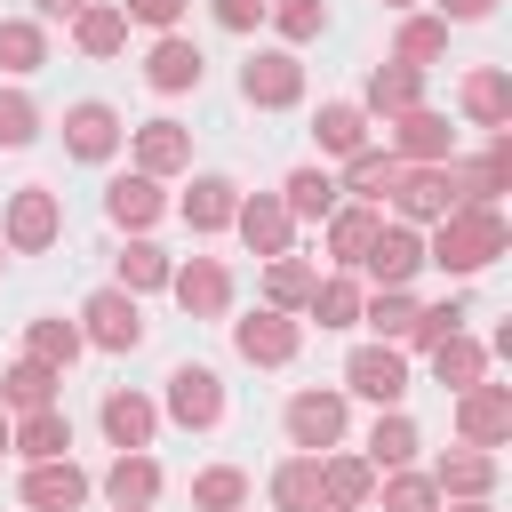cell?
<instances>
[{
	"label": "cell",
	"instance_id": "obj_1",
	"mask_svg": "<svg viewBox=\"0 0 512 512\" xmlns=\"http://www.w3.org/2000/svg\"><path fill=\"white\" fill-rule=\"evenodd\" d=\"M504 248H512L504 200H456L440 224H424V264H440L448 280H472V272H488Z\"/></svg>",
	"mask_w": 512,
	"mask_h": 512
},
{
	"label": "cell",
	"instance_id": "obj_2",
	"mask_svg": "<svg viewBox=\"0 0 512 512\" xmlns=\"http://www.w3.org/2000/svg\"><path fill=\"white\" fill-rule=\"evenodd\" d=\"M280 424H288V448H304V456H320V448H344V424H352V400H344V384H304V392H288V408H280Z\"/></svg>",
	"mask_w": 512,
	"mask_h": 512
},
{
	"label": "cell",
	"instance_id": "obj_3",
	"mask_svg": "<svg viewBox=\"0 0 512 512\" xmlns=\"http://www.w3.org/2000/svg\"><path fill=\"white\" fill-rule=\"evenodd\" d=\"M352 272H368V288H408L424 272V232L400 224V216H376V232H368V248H360Z\"/></svg>",
	"mask_w": 512,
	"mask_h": 512
},
{
	"label": "cell",
	"instance_id": "obj_4",
	"mask_svg": "<svg viewBox=\"0 0 512 512\" xmlns=\"http://www.w3.org/2000/svg\"><path fill=\"white\" fill-rule=\"evenodd\" d=\"M384 192H392V216H400V224H416V232H424V224H440V216L456 208V176H448V160H432V168L400 160Z\"/></svg>",
	"mask_w": 512,
	"mask_h": 512
},
{
	"label": "cell",
	"instance_id": "obj_5",
	"mask_svg": "<svg viewBox=\"0 0 512 512\" xmlns=\"http://www.w3.org/2000/svg\"><path fill=\"white\" fill-rule=\"evenodd\" d=\"M56 232H64L56 192H48V184H16L8 208H0V240H8V256H40V248H56Z\"/></svg>",
	"mask_w": 512,
	"mask_h": 512
},
{
	"label": "cell",
	"instance_id": "obj_6",
	"mask_svg": "<svg viewBox=\"0 0 512 512\" xmlns=\"http://www.w3.org/2000/svg\"><path fill=\"white\" fill-rule=\"evenodd\" d=\"M184 432H216L224 424V376L208 368V360H176L168 368V400H160Z\"/></svg>",
	"mask_w": 512,
	"mask_h": 512
},
{
	"label": "cell",
	"instance_id": "obj_7",
	"mask_svg": "<svg viewBox=\"0 0 512 512\" xmlns=\"http://www.w3.org/2000/svg\"><path fill=\"white\" fill-rule=\"evenodd\" d=\"M80 336H88L96 352H136V344H144V304L104 280V288L80 304Z\"/></svg>",
	"mask_w": 512,
	"mask_h": 512
},
{
	"label": "cell",
	"instance_id": "obj_8",
	"mask_svg": "<svg viewBox=\"0 0 512 512\" xmlns=\"http://www.w3.org/2000/svg\"><path fill=\"white\" fill-rule=\"evenodd\" d=\"M232 352H240V360H256V368H288V360L304 352V320H296V312L256 304L248 320H232Z\"/></svg>",
	"mask_w": 512,
	"mask_h": 512
},
{
	"label": "cell",
	"instance_id": "obj_9",
	"mask_svg": "<svg viewBox=\"0 0 512 512\" xmlns=\"http://www.w3.org/2000/svg\"><path fill=\"white\" fill-rule=\"evenodd\" d=\"M344 392H360V400H376V408H400L408 400V352L400 344H352V360H344Z\"/></svg>",
	"mask_w": 512,
	"mask_h": 512
},
{
	"label": "cell",
	"instance_id": "obj_10",
	"mask_svg": "<svg viewBox=\"0 0 512 512\" xmlns=\"http://www.w3.org/2000/svg\"><path fill=\"white\" fill-rule=\"evenodd\" d=\"M456 440L464 448H504L512 440V384H496V376L464 384L456 392Z\"/></svg>",
	"mask_w": 512,
	"mask_h": 512
},
{
	"label": "cell",
	"instance_id": "obj_11",
	"mask_svg": "<svg viewBox=\"0 0 512 512\" xmlns=\"http://www.w3.org/2000/svg\"><path fill=\"white\" fill-rule=\"evenodd\" d=\"M240 96H248L256 112L304 104V64H296V48H256V56L240 64Z\"/></svg>",
	"mask_w": 512,
	"mask_h": 512
},
{
	"label": "cell",
	"instance_id": "obj_12",
	"mask_svg": "<svg viewBox=\"0 0 512 512\" xmlns=\"http://www.w3.org/2000/svg\"><path fill=\"white\" fill-rule=\"evenodd\" d=\"M392 136V160H416V168H432V160H456V128H448V112H432V104H408V112H392L384 120Z\"/></svg>",
	"mask_w": 512,
	"mask_h": 512
},
{
	"label": "cell",
	"instance_id": "obj_13",
	"mask_svg": "<svg viewBox=\"0 0 512 512\" xmlns=\"http://www.w3.org/2000/svg\"><path fill=\"white\" fill-rule=\"evenodd\" d=\"M168 296H176L192 320H224V312H232V272H224V256H184V264H168Z\"/></svg>",
	"mask_w": 512,
	"mask_h": 512
},
{
	"label": "cell",
	"instance_id": "obj_14",
	"mask_svg": "<svg viewBox=\"0 0 512 512\" xmlns=\"http://www.w3.org/2000/svg\"><path fill=\"white\" fill-rule=\"evenodd\" d=\"M88 488H96V480H88L72 456H40V464H24V480H16L24 512H80Z\"/></svg>",
	"mask_w": 512,
	"mask_h": 512
},
{
	"label": "cell",
	"instance_id": "obj_15",
	"mask_svg": "<svg viewBox=\"0 0 512 512\" xmlns=\"http://www.w3.org/2000/svg\"><path fill=\"white\" fill-rule=\"evenodd\" d=\"M232 232L248 240V256H288V248H296V216H288L280 192H240Z\"/></svg>",
	"mask_w": 512,
	"mask_h": 512
},
{
	"label": "cell",
	"instance_id": "obj_16",
	"mask_svg": "<svg viewBox=\"0 0 512 512\" xmlns=\"http://www.w3.org/2000/svg\"><path fill=\"white\" fill-rule=\"evenodd\" d=\"M128 144V128H120V112L104 104V96H80L72 112H64V152L72 160H112Z\"/></svg>",
	"mask_w": 512,
	"mask_h": 512
},
{
	"label": "cell",
	"instance_id": "obj_17",
	"mask_svg": "<svg viewBox=\"0 0 512 512\" xmlns=\"http://www.w3.org/2000/svg\"><path fill=\"white\" fill-rule=\"evenodd\" d=\"M128 160L168 184V176L192 168V128H184V120H144V128H128Z\"/></svg>",
	"mask_w": 512,
	"mask_h": 512
},
{
	"label": "cell",
	"instance_id": "obj_18",
	"mask_svg": "<svg viewBox=\"0 0 512 512\" xmlns=\"http://www.w3.org/2000/svg\"><path fill=\"white\" fill-rule=\"evenodd\" d=\"M456 176V200H504L512 192V128H488L480 160H448Z\"/></svg>",
	"mask_w": 512,
	"mask_h": 512
},
{
	"label": "cell",
	"instance_id": "obj_19",
	"mask_svg": "<svg viewBox=\"0 0 512 512\" xmlns=\"http://www.w3.org/2000/svg\"><path fill=\"white\" fill-rule=\"evenodd\" d=\"M456 104H464V120L488 136V128H512V72L504 64H472L464 80H456Z\"/></svg>",
	"mask_w": 512,
	"mask_h": 512
},
{
	"label": "cell",
	"instance_id": "obj_20",
	"mask_svg": "<svg viewBox=\"0 0 512 512\" xmlns=\"http://www.w3.org/2000/svg\"><path fill=\"white\" fill-rule=\"evenodd\" d=\"M200 72H208V56H200V40H184V32H160V40L144 48V80H152L160 96L200 88Z\"/></svg>",
	"mask_w": 512,
	"mask_h": 512
},
{
	"label": "cell",
	"instance_id": "obj_21",
	"mask_svg": "<svg viewBox=\"0 0 512 512\" xmlns=\"http://www.w3.org/2000/svg\"><path fill=\"white\" fill-rule=\"evenodd\" d=\"M160 208H168V192H160V176H144V168H128V176L104 184V216H112L120 232H152Z\"/></svg>",
	"mask_w": 512,
	"mask_h": 512
},
{
	"label": "cell",
	"instance_id": "obj_22",
	"mask_svg": "<svg viewBox=\"0 0 512 512\" xmlns=\"http://www.w3.org/2000/svg\"><path fill=\"white\" fill-rule=\"evenodd\" d=\"M96 424H104V440H112V448H152V432H160V400H144V392H128V384H112V392H104V408H96Z\"/></svg>",
	"mask_w": 512,
	"mask_h": 512
},
{
	"label": "cell",
	"instance_id": "obj_23",
	"mask_svg": "<svg viewBox=\"0 0 512 512\" xmlns=\"http://www.w3.org/2000/svg\"><path fill=\"white\" fill-rule=\"evenodd\" d=\"M408 104H424V64L384 56V64L368 72V88H360V112H368V120H392V112H408Z\"/></svg>",
	"mask_w": 512,
	"mask_h": 512
},
{
	"label": "cell",
	"instance_id": "obj_24",
	"mask_svg": "<svg viewBox=\"0 0 512 512\" xmlns=\"http://www.w3.org/2000/svg\"><path fill=\"white\" fill-rule=\"evenodd\" d=\"M312 144H320V160H352L360 144H376V136H368L360 96H328V104L312 112Z\"/></svg>",
	"mask_w": 512,
	"mask_h": 512
},
{
	"label": "cell",
	"instance_id": "obj_25",
	"mask_svg": "<svg viewBox=\"0 0 512 512\" xmlns=\"http://www.w3.org/2000/svg\"><path fill=\"white\" fill-rule=\"evenodd\" d=\"M104 496H112L120 512L160 504V456H152V448H120V456L104 464Z\"/></svg>",
	"mask_w": 512,
	"mask_h": 512
},
{
	"label": "cell",
	"instance_id": "obj_26",
	"mask_svg": "<svg viewBox=\"0 0 512 512\" xmlns=\"http://www.w3.org/2000/svg\"><path fill=\"white\" fill-rule=\"evenodd\" d=\"M368 496H376V464H368V456L320 448V512H360Z\"/></svg>",
	"mask_w": 512,
	"mask_h": 512
},
{
	"label": "cell",
	"instance_id": "obj_27",
	"mask_svg": "<svg viewBox=\"0 0 512 512\" xmlns=\"http://www.w3.org/2000/svg\"><path fill=\"white\" fill-rule=\"evenodd\" d=\"M376 216H384L376 200H336V208L320 216V240H328V264H344V272H352V264H360V248H368V232H376Z\"/></svg>",
	"mask_w": 512,
	"mask_h": 512
},
{
	"label": "cell",
	"instance_id": "obj_28",
	"mask_svg": "<svg viewBox=\"0 0 512 512\" xmlns=\"http://www.w3.org/2000/svg\"><path fill=\"white\" fill-rule=\"evenodd\" d=\"M8 448L24 456V464H40V456H72V416L48 400V408H24L16 424H8Z\"/></svg>",
	"mask_w": 512,
	"mask_h": 512
},
{
	"label": "cell",
	"instance_id": "obj_29",
	"mask_svg": "<svg viewBox=\"0 0 512 512\" xmlns=\"http://www.w3.org/2000/svg\"><path fill=\"white\" fill-rule=\"evenodd\" d=\"M432 488L440 496H496V448H448L440 464H432Z\"/></svg>",
	"mask_w": 512,
	"mask_h": 512
},
{
	"label": "cell",
	"instance_id": "obj_30",
	"mask_svg": "<svg viewBox=\"0 0 512 512\" xmlns=\"http://www.w3.org/2000/svg\"><path fill=\"white\" fill-rule=\"evenodd\" d=\"M64 24H72V48H80V56H120V48H128L120 0H88V8H72Z\"/></svg>",
	"mask_w": 512,
	"mask_h": 512
},
{
	"label": "cell",
	"instance_id": "obj_31",
	"mask_svg": "<svg viewBox=\"0 0 512 512\" xmlns=\"http://www.w3.org/2000/svg\"><path fill=\"white\" fill-rule=\"evenodd\" d=\"M176 208H184V224H192V232H232V208H240V184H232V176H192Z\"/></svg>",
	"mask_w": 512,
	"mask_h": 512
},
{
	"label": "cell",
	"instance_id": "obj_32",
	"mask_svg": "<svg viewBox=\"0 0 512 512\" xmlns=\"http://www.w3.org/2000/svg\"><path fill=\"white\" fill-rule=\"evenodd\" d=\"M168 248H152L144 232H128V248L112 256V288H128V296H152V288H168Z\"/></svg>",
	"mask_w": 512,
	"mask_h": 512
},
{
	"label": "cell",
	"instance_id": "obj_33",
	"mask_svg": "<svg viewBox=\"0 0 512 512\" xmlns=\"http://www.w3.org/2000/svg\"><path fill=\"white\" fill-rule=\"evenodd\" d=\"M312 280H320L312 256H296V248H288V256H264V304H272V312H296V320H304Z\"/></svg>",
	"mask_w": 512,
	"mask_h": 512
},
{
	"label": "cell",
	"instance_id": "obj_34",
	"mask_svg": "<svg viewBox=\"0 0 512 512\" xmlns=\"http://www.w3.org/2000/svg\"><path fill=\"white\" fill-rule=\"evenodd\" d=\"M360 296H368V288H360V280L336 264V272H320V280H312L304 320H320V328H352V320H360Z\"/></svg>",
	"mask_w": 512,
	"mask_h": 512
},
{
	"label": "cell",
	"instance_id": "obj_35",
	"mask_svg": "<svg viewBox=\"0 0 512 512\" xmlns=\"http://www.w3.org/2000/svg\"><path fill=\"white\" fill-rule=\"evenodd\" d=\"M424 360H432V384H440V392H464V384H480V376H488V344H472L464 328H456V336H440Z\"/></svg>",
	"mask_w": 512,
	"mask_h": 512
},
{
	"label": "cell",
	"instance_id": "obj_36",
	"mask_svg": "<svg viewBox=\"0 0 512 512\" xmlns=\"http://www.w3.org/2000/svg\"><path fill=\"white\" fill-rule=\"evenodd\" d=\"M24 352H32V360H48V368H72V360L88 352V336H80V320L40 312V320H24Z\"/></svg>",
	"mask_w": 512,
	"mask_h": 512
},
{
	"label": "cell",
	"instance_id": "obj_37",
	"mask_svg": "<svg viewBox=\"0 0 512 512\" xmlns=\"http://www.w3.org/2000/svg\"><path fill=\"white\" fill-rule=\"evenodd\" d=\"M56 384H64V368H48V360H32V352H24V360L0 376V408H8V416L48 408V400H56Z\"/></svg>",
	"mask_w": 512,
	"mask_h": 512
},
{
	"label": "cell",
	"instance_id": "obj_38",
	"mask_svg": "<svg viewBox=\"0 0 512 512\" xmlns=\"http://www.w3.org/2000/svg\"><path fill=\"white\" fill-rule=\"evenodd\" d=\"M416 416L408 408H376V424H368V464L376 472H392V464H416Z\"/></svg>",
	"mask_w": 512,
	"mask_h": 512
},
{
	"label": "cell",
	"instance_id": "obj_39",
	"mask_svg": "<svg viewBox=\"0 0 512 512\" xmlns=\"http://www.w3.org/2000/svg\"><path fill=\"white\" fill-rule=\"evenodd\" d=\"M272 512H320V456H280L272 464Z\"/></svg>",
	"mask_w": 512,
	"mask_h": 512
},
{
	"label": "cell",
	"instance_id": "obj_40",
	"mask_svg": "<svg viewBox=\"0 0 512 512\" xmlns=\"http://www.w3.org/2000/svg\"><path fill=\"white\" fill-rule=\"evenodd\" d=\"M280 200H288V216H296V224H320V216H328V208H336L344 192H336V176H328V168L312 160V168H288Z\"/></svg>",
	"mask_w": 512,
	"mask_h": 512
},
{
	"label": "cell",
	"instance_id": "obj_41",
	"mask_svg": "<svg viewBox=\"0 0 512 512\" xmlns=\"http://www.w3.org/2000/svg\"><path fill=\"white\" fill-rule=\"evenodd\" d=\"M48 64V24L40 16H0V72H40Z\"/></svg>",
	"mask_w": 512,
	"mask_h": 512
},
{
	"label": "cell",
	"instance_id": "obj_42",
	"mask_svg": "<svg viewBox=\"0 0 512 512\" xmlns=\"http://www.w3.org/2000/svg\"><path fill=\"white\" fill-rule=\"evenodd\" d=\"M392 144H360L352 160H344V176H336V192H352V200H384V184H392Z\"/></svg>",
	"mask_w": 512,
	"mask_h": 512
},
{
	"label": "cell",
	"instance_id": "obj_43",
	"mask_svg": "<svg viewBox=\"0 0 512 512\" xmlns=\"http://www.w3.org/2000/svg\"><path fill=\"white\" fill-rule=\"evenodd\" d=\"M264 24L280 32V48H304L328 32V0H264Z\"/></svg>",
	"mask_w": 512,
	"mask_h": 512
},
{
	"label": "cell",
	"instance_id": "obj_44",
	"mask_svg": "<svg viewBox=\"0 0 512 512\" xmlns=\"http://www.w3.org/2000/svg\"><path fill=\"white\" fill-rule=\"evenodd\" d=\"M376 496H384V512H440V488H432V472H416V464L376 472Z\"/></svg>",
	"mask_w": 512,
	"mask_h": 512
},
{
	"label": "cell",
	"instance_id": "obj_45",
	"mask_svg": "<svg viewBox=\"0 0 512 512\" xmlns=\"http://www.w3.org/2000/svg\"><path fill=\"white\" fill-rule=\"evenodd\" d=\"M392 56H400V64H432V56H448V24L424 16V8H408L400 32H392Z\"/></svg>",
	"mask_w": 512,
	"mask_h": 512
},
{
	"label": "cell",
	"instance_id": "obj_46",
	"mask_svg": "<svg viewBox=\"0 0 512 512\" xmlns=\"http://www.w3.org/2000/svg\"><path fill=\"white\" fill-rule=\"evenodd\" d=\"M360 320H368L384 344H400L408 320H416V288H368V296H360Z\"/></svg>",
	"mask_w": 512,
	"mask_h": 512
},
{
	"label": "cell",
	"instance_id": "obj_47",
	"mask_svg": "<svg viewBox=\"0 0 512 512\" xmlns=\"http://www.w3.org/2000/svg\"><path fill=\"white\" fill-rule=\"evenodd\" d=\"M192 504H200V512H240V504H248V472H240V464L192 472Z\"/></svg>",
	"mask_w": 512,
	"mask_h": 512
},
{
	"label": "cell",
	"instance_id": "obj_48",
	"mask_svg": "<svg viewBox=\"0 0 512 512\" xmlns=\"http://www.w3.org/2000/svg\"><path fill=\"white\" fill-rule=\"evenodd\" d=\"M464 328V296H440V304H416V320H408V336L400 344H416V352H432L440 336H456Z\"/></svg>",
	"mask_w": 512,
	"mask_h": 512
},
{
	"label": "cell",
	"instance_id": "obj_49",
	"mask_svg": "<svg viewBox=\"0 0 512 512\" xmlns=\"http://www.w3.org/2000/svg\"><path fill=\"white\" fill-rule=\"evenodd\" d=\"M40 136V104L24 88H0V152H24Z\"/></svg>",
	"mask_w": 512,
	"mask_h": 512
},
{
	"label": "cell",
	"instance_id": "obj_50",
	"mask_svg": "<svg viewBox=\"0 0 512 512\" xmlns=\"http://www.w3.org/2000/svg\"><path fill=\"white\" fill-rule=\"evenodd\" d=\"M128 24H152V32H176L184 24V0H120Z\"/></svg>",
	"mask_w": 512,
	"mask_h": 512
},
{
	"label": "cell",
	"instance_id": "obj_51",
	"mask_svg": "<svg viewBox=\"0 0 512 512\" xmlns=\"http://www.w3.org/2000/svg\"><path fill=\"white\" fill-rule=\"evenodd\" d=\"M216 24L224 32H256L264 24V0H216Z\"/></svg>",
	"mask_w": 512,
	"mask_h": 512
},
{
	"label": "cell",
	"instance_id": "obj_52",
	"mask_svg": "<svg viewBox=\"0 0 512 512\" xmlns=\"http://www.w3.org/2000/svg\"><path fill=\"white\" fill-rule=\"evenodd\" d=\"M432 16L440 24H480V16H496V0H432Z\"/></svg>",
	"mask_w": 512,
	"mask_h": 512
},
{
	"label": "cell",
	"instance_id": "obj_53",
	"mask_svg": "<svg viewBox=\"0 0 512 512\" xmlns=\"http://www.w3.org/2000/svg\"><path fill=\"white\" fill-rule=\"evenodd\" d=\"M440 504H448V512H496L488 496H440Z\"/></svg>",
	"mask_w": 512,
	"mask_h": 512
},
{
	"label": "cell",
	"instance_id": "obj_54",
	"mask_svg": "<svg viewBox=\"0 0 512 512\" xmlns=\"http://www.w3.org/2000/svg\"><path fill=\"white\" fill-rule=\"evenodd\" d=\"M40 16H72V8H88V0H32Z\"/></svg>",
	"mask_w": 512,
	"mask_h": 512
},
{
	"label": "cell",
	"instance_id": "obj_55",
	"mask_svg": "<svg viewBox=\"0 0 512 512\" xmlns=\"http://www.w3.org/2000/svg\"><path fill=\"white\" fill-rule=\"evenodd\" d=\"M384 8H400V16H408V8H424V0H384Z\"/></svg>",
	"mask_w": 512,
	"mask_h": 512
},
{
	"label": "cell",
	"instance_id": "obj_56",
	"mask_svg": "<svg viewBox=\"0 0 512 512\" xmlns=\"http://www.w3.org/2000/svg\"><path fill=\"white\" fill-rule=\"evenodd\" d=\"M0 456H8V408H0Z\"/></svg>",
	"mask_w": 512,
	"mask_h": 512
},
{
	"label": "cell",
	"instance_id": "obj_57",
	"mask_svg": "<svg viewBox=\"0 0 512 512\" xmlns=\"http://www.w3.org/2000/svg\"><path fill=\"white\" fill-rule=\"evenodd\" d=\"M0 272H8V240H0Z\"/></svg>",
	"mask_w": 512,
	"mask_h": 512
},
{
	"label": "cell",
	"instance_id": "obj_58",
	"mask_svg": "<svg viewBox=\"0 0 512 512\" xmlns=\"http://www.w3.org/2000/svg\"><path fill=\"white\" fill-rule=\"evenodd\" d=\"M144 512H152V504H144Z\"/></svg>",
	"mask_w": 512,
	"mask_h": 512
}]
</instances>
